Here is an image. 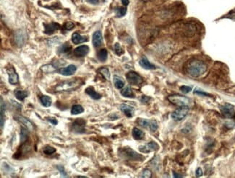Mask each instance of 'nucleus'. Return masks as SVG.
<instances>
[{
  "instance_id": "a211bd4d",
  "label": "nucleus",
  "mask_w": 235,
  "mask_h": 178,
  "mask_svg": "<svg viewBox=\"0 0 235 178\" xmlns=\"http://www.w3.org/2000/svg\"><path fill=\"white\" fill-rule=\"evenodd\" d=\"M121 110L125 113V115L128 118H131L133 116L134 108L133 107L128 105L127 104H122L120 106Z\"/></svg>"
},
{
  "instance_id": "2f4dec72",
  "label": "nucleus",
  "mask_w": 235,
  "mask_h": 178,
  "mask_svg": "<svg viewBox=\"0 0 235 178\" xmlns=\"http://www.w3.org/2000/svg\"><path fill=\"white\" fill-rule=\"evenodd\" d=\"M98 72H99L106 79H109L110 72H109V71L108 69L101 68V69H98Z\"/></svg>"
},
{
  "instance_id": "09e8293b",
  "label": "nucleus",
  "mask_w": 235,
  "mask_h": 178,
  "mask_svg": "<svg viewBox=\"0 0 235 178\" xmlns=\"http://www.w3.org/2000/svg\"><path fill=\"white\" fill-rule=\"evenodd\" d=\"M174 175H175V177H182V175H177V173H176V172L174 173Z\"/></svg>"
},
{
  "instance_id": "cd10ccee",
  "label": "nucleus",
  "mask_w": 235,
  "mask_h": 178,
  "mask_svg": "<svg viewBox=\"0 0 235 178\" xmlns=\"http://www.w3.org/2000/svg\"><path fill=\"white\" fill-rule=\"evenodd\" d=\"M28 93L26 91H23V90H18L15 92V97L18 100H20V101H23L26 98L28 97Z\"/></svg>"
},
{
  "instance_id": "2eb2a0df",
  "label": "nucleus",
  "mask_w": 235,
  "mask_h": 178,
  "mask_svg": "<svg viewBox=\"0 0 235 178\" xmlns=\"http://www.w3.org/2000/svg\"><path fill=\"white\" fill-rule=\"evenodd\" d=\"M77 68L75 65L70 64L68 66L64 68H62L60 70V74H62L64 76H70V75L74 74L75 72H76Z\"/></svg>"
},
{
  "instance_id": "c03bdc74",
  "label": "nucleus",
  "mask_w": 235,
  "mask_h": 178,
  "mask_svg": "<svg viewBox=\"0 0 235 178\" xmlns=\"http://www.w3.org/2000/svg\"><path fill=\"white\" fill-rule=\"evenodd\" d=\"M149 100H150V97H146V96H142L141 97V102H143V103H147Z\"/></svg>"
},
{
  "instance_id": "4c0bfd02",
  "label": "nucleus",
  "mask_w": 235,
  "mask_h": 178,
  "mask_svg": "<svg viewBox=\"0 0 235 178\" xmlns=\"http://www.w3.org/2000/svg\"><path fill=\"white\" fill-rule=\"evenodd\" d=\"M57 169L59 171H60V172L61 173V175H62V177H68V174L66 173V171L65 169H64V167L63 166H61V165H58L57 166Z\"/></svg>"
},
{
  "instance_id": "f704fd0d",
  "label": "nucleus",
  "mask_w": 235,
  "mask_h": 178,
  "mask_svg": "<svg viewBox=\"0 0 235 178\" xmlns=\"http://www.w3.org/2000/svg\"><path fill=\"white\" fill-rule=\"evenodd\" d=\"M114 51H115V53H116L117 55H119V56L122 55V54L124 53L123 49H122L121 45H119V43H117L114 45Z\"/></svg>"
},
{
  "instance_id": "5701e85b",
  "label": "nucleus",
  "mask_w": 235,
  "mask_h": 178,
  "mask_svg": "<svg viewBox=\"0 0 235 178\" xmlns=\"http://www.w3.org/2000/svg\"><path fill=\"white\" fill-rule=\"evenodd\" d=\"M133 136L136 140H141L144 138L145 133L143 131L138 128H134L133 130Z\"/></svg>"
},
{
  "instance_id": "ea45409f",
  "label": "nucleus",
  "mask_w": 235,
  "mask_h": 178,
  "mask_svg": "<svg viewBox=\"0 0 235 178\" xmlns=\"http://www.w3.org/2000/svg\"><path fill=\"white\" fill-rule=\"evenodd\" d=\"M180 90L184 93H188L189 92L192 90V87H188V86H182V87H180Z\"/></svg>"
},
{
  "instance_id": "e433bc0d",
  "label": "nucleus",
  "mask_w": 235,
  "mask_h": 178,
  "mask_svg": "<svg viewBox=\"0 0 235 178\" xmlns=\"http://www.w3.org/2000/svg\"><path fill=\"white\" fill-rule=\"evenodd\" d=\"M141 177H145V178H150L152 177V173L150 170L149 169H145V170L142 172V175H140Z\"/></svg>"
},
{
  "instance_id": "7c9ffc66",
  "label": "nucleus",
  "mask_w": 235,
  "mask_h": 178,
  "mask_svg": "<svg viewBox=\"0 0 235 178\" xmlns=\"http://www.w3.org/2000/svg\"><path fill=\"white\" fill-rule=\"evenodd\" d=\"M28 131H27L26 129L22 127L20 130V142L21 143H24L25 141L27 140V138H28Z\"/></svg>"
},
{
  "instance_id": "72a5a7b5",
  "label": "nucleus",
  "mask_w": 235,
  "mask_h": 178,
  "mask_svg": "<svg viewBox=\"0 0 235 178\" xmlns=\"http://www.w3.org/2000/svg\"><path fill=\"white\" fill-rule=\"evenodd\" d=\"M43 152L47 155H52L56 152V148L50 146H47L43 148Z\"/></svg>"
},
{
  "instance_id": "f8f14e48",
  "label": "nucleus",
  "mask_w": 235,
  "mask_h": 178,
  "mask_svg": "<svg viewBox=\"0 0 235 178\" xmlns=\"http://www.w3.org/2000/svg\"><path fill=\"white\" fill-rule=\"evenodd\" d=\"M7 72L8 76H9V82L11 85H16V84H18L19 81V77L18 74L15 72V70H14V69L12 66H10V68H8L7 69Z\"/></svg>"
},
{
  "instance_id": "6e6552de",
  "label": "nucleus",
  "mask_w": 235,
  "mask_h": 178,
  "mask_svg": "<svg viewBox=\"0 0 235 178\" xmlns=\"http://www.w3.org/2000/svg\"><path fill=\"white\" fill-rule=\"evenodd\" d=\"M126 77H127V81H129L131 85H140L143 82V79H142V77H140L138 73L135 72H128L127 75H126Z\"/></svg>"
},
{
  "instance_id": "4be33fe9",
  "label": "nucleus",
  "mask_w": 235,
  "mask_h": 178,
  "mask_svg": "<svg viewBox=\"0 0 235 178\" xmlns=\"http://www.w3.org/2000/svg\"><path fill=\"white\" fill-rule=\"evenodd\" d=\"M121 95L125 97L133 98L135 97V95H134L133 92L130 86H127V87L124 88L121 91Z\"/></svg>"
},
{
  "instance_id": "f257e3e1",
  "label": "nucleus",
  "mask_w": 235,
  "mask_h": 178,
  "mask_svg": "<svg viewBox=\"0 0 235 178\" xmlns=\"http://www.w3.org/2000/svg\"><path fill=\"white\" fill-rule=\"evenodd\" d=\"M206 65L200 60L191 61L187 66V72L190 76L194 77L201 76L206 72Z\"/></svg>"
},
{
  "instance_id": "ddd939ff",
  "label": "nucleus",
  "mask_w": 235,
  "mask_h": 178,
  "mask_svg": "<svg viewBox=\"0 0 235 178\" xmlns=\"http://www.w3.org/2000/svg\"><path fill=\"white\" fill-rule=\"evenodd\" d=\"M89 47L86 45H80L74 50V55L77 57H83L89 52Z\"/></svg>"
},
{
  "instance_id": "a878e982",
  "label": "nucleus",
  "mask_w": 235,
  "mask_h": 178,
  "mask_svg": "<svg viewBox=\"0 0 235 178\" xmlns=\"http://www.w3.org/2000/svg\"><path fill=\"white\" fill-rule=\"evenodd\" d=\"M98 58L100 61L101 62H104L107 59V56H108V52L106 49H101L98 51V53L97 54Z\"/></svg>"
},
{
  "instance_id": "58836bf2",
  "label": "nucleus",
  "mask_w": 235,
  "mask_h": 178,
  "mask_svg": "<svg viewBox=\"0 0 235 178\" xmlns=\"http://www.w3.org/2000/svg\"><path fill=\"white\" fill-rule=\"evenodd\" d=\"M74 27H75V25L72 22H67L64 25V29H66V30H72Z\"/></svg>"
},
{
  "instance_id": "f03ea898",
  "label": "nucleus",
  "mask_w": 235,
  "mask_h": 178,
  "mask_svg": "<svg viewBox=\"0 0 235 178\" xmlns=\"http://www.w3.org/2000/svg\"><path fill=\"white\" fill-rule=\"evenodd\" d=\"M83 85V81L80 79L75 78L73 79H70V80H67L63 81L58 85L55 88V91L57 93H61V92H70L72 90L77 89V88L80 87L81 85Z\"/></svg>"
},
{
  "instance_id": "473e14b6",
  "label": "nucleus",
  "mask_w": 235,
  "mask_h": 178,
  "mask_svg": "<svg viewBox=\"0 0 235 178\" xmlns=\"http://www.w3.org/2000/svg\"><path fill=\"white\" fill-rule=\"evenodd\" d=\"M126 12H127V8L126 7H119L116 10L117 17H118V18L125 16Z\"/></svg>"
},
{
  "instance_id": "0eeeda50",
  "label": "nucleus",
  "mask_w": 235,
  "mask_h": 178,
  "mask_svg": "<svg viewBox=\"0 0 235 178\" xmlns=\"http://www.w3.org/2000/svg\"><path fill=\"white\" fill-rule=\"evenodd\" d=\"M138 123L140 125L144 128H148L150 131L155 132L158 129V123L154 120H148V119H138Z\"/></svg>"
},
{
  "instance_id": "412c9836",
  "label": "nucleus",
  "mask_w": 235,
  "mask_h": 178,
  "mask_svg": "<svg viewBox=\"0 0 235 178\" xmlns=\"http://www.w3.org/2000/svg\"><path fill=\"white\" fill-rule=\"evenodd\" d=\"M88 38L85 36H82L78 33H74L72 35V41L74 44H80L83 43V42L87 41Z\"/></svg>"
},
{
  "instance_id": "37998d69",
  "label": "nucleus",
  "mask_w": 235,
  "mask_h": 178,
  "mask_svg": "<svg viewBox=\"0 0 235 178\" xmlns=\"http://www.w3.org/2000/svg\"><path fill=\"white\" fill-rule=\"evenodd\" d=\"M196 175L197 177H200V176H202L203 170H202V169L200 168V167H198V168L197 169V170L196 172Z\"/></svg>"
},
{
  "instance_id": "49530a36",
  "label": "nucleus",
  "mask_w": 235,
  "mask_h": 178,
  "mask_svg": "<svg viewBox=\"0 0 235 178\" xmlns=\"http://www.w3.org/2000/svg\"><path fill=\"white\" fill-rule=\"evenodd\" d=\"M195 93H196V94H198V95H206V96H209V95H208V94H206V93H204V92H200V91H198V90H196V92H195Z\"/></svg>"
},
{
  "instance_id": "bb28decb",
  "label": "nucleus",
  "mask_w": 235,
  "mask_h": 178,
  "mask_svg": "<svg viewBox=\"0 0 235 178\" xmlns=\"http://www.w3.org/2000/svg\"><path fill=\"white\" fill-rule=\"evenodd\" d=\"M84 109L80 105H74L71 109V113L72 115H78L83 113Z\"/></svg>"
},
{
  "instance_id": "a19ab883",
  "label": "nucleus",
  "mask_w": 235,
  "mask_h": 178,
  "mask_svg": "<svg viewBox=\"0 0 235 178\" xmlns=\"http://www.w3.org/2000/svg\"><path fill=\"white\" fill-rule=\"evenodd\" d=\"M46 119H47V120L49 121V122L52 123L53 125H57L58 121L56 118H52V117H47V118H46Z\"/></svg>"
},
{
  "instance_id": "aec40b11",
  "label": "nucleus",
  "mask_w": 235,
  "mask_h": 178,
  "mask_svg": "<svg viewBox=\"0 0 235 178\" xmlns=\"http://www.w3.org/2000/svg\"><path fill=\"white\" fill-rule=\"evenodd\" d=\"M14 118L16 119L17 121H18L19 122H20L21 123H23L25 126L27 127V129H28L30 131H32L33 129V125L30 121H28V119L25 118L23 116H18L16 117H14Z\"/></svg>"
},
{
  "instance_id": "dca6fc26",
  "label": "nucleus",
  "mask_w": 235,
  "mask_h": 178,
  "mask_svg": "<svg viewBox=\"0 0 235 178\" xmlns=\"http://www.w3.org/2000/svg\"><path fill=\"white\" fill-rule=\"evenodd\" d=\"M92 42H93V45L95 47H99L101 45L103 42V37L101 31L97 30L93 33V38H92Z\"/></svg>"
},
{
  "instance_id": "a18cd8bd",
  "label": "nucleus",
  "mask_w": 235,
  "mask_h": 178,
  "mask_svg": "<svg viewBox=\"0 0 235 178\" xmlns=\"http://www.w3.org/2000/svg\"><path fill=\"white\" fill-rule=\"evenodd\" d=\"M88 2H89V3L92 4V5H97L99 1H98V0H88Z\"/></svg>"
},
{
  "instance_id": "c9c22d12",
  "label": "nucleus",
  "mask_w": 235,
  "mask_h": 178,
  "mask_svg": "<svg viewBox=\"0 0 235 178\" xmlns=\"http://www.w3.org/2000/svg\"><path fill=\"white\" fill-rule=\"evenodd\" d=\"M41 70L44 72H52L55 70V69L52 65H47V66H44L43 67L41 68Z\"/></svg>"
},
{
  "instance_id": "6ab92c4d",
  "label": "nucleus",
  "mask_w": 235,
  "mask_h": 178,
  "mask_svg": "<svg viewBox=\"0 0 235 178\" xmlns=\"http://www.w3.org/2000/svg\"><path fill=\"white\" fill-rule=\"evenodd\" d=\"M85 93L89 95L92 99L93 100H99L100 98H101V95L99 93H97L93 87H89L85 89Z\"/></svg>"
},
{
  "instance_id": "39448f33",
  "label": "nucleus",
  "mask_w": 235,
  "mask_h": 178,
  "mask_svg": "<svg viewBox=\"0 0 235 178\" xmlns=\"http://www.w3.org/2000/svg\"><path fill=\"white\" fill-rule=\"evenodd\" d=\"M188 111L189 108L188 106L181 107L180 108L174 111L172 114H171V117H172V118L175 121H179L185 118L186 116L188 113Z\"/></svg>"
},
{
  "instance_id": "20e7f679",
  "label": "nucleus",
  "mask_w": 235,
  "mask_h": 178,
  "mask_svg": "<svg viewBox=\"0 0 235 178\" xmlns=\"http://www.w3.org/2000/svg\"><path fill=\"white\" fill-rule=\"evenodd\" d=\"M121 154L122 156H125L126 159H128V160H130L142 161L143 160V157H142L141 155L138 154V153L135 152L133 149L130 148H125L122 150Z\"/></svg>"
},
{
  "instance_id": "393cba45",
  "label": "nucleus",
  "mask_w": 235,
  "mask_h": 178,
  "mask_svg": "<svg viewBox=\"0 0 235 178\" xmlns=\"http://www.w3.org/2000/svg\"><path fill=\"white\" fill-rule=\"evenodd\" d=\"M114 82L115 87H116L117 89H122V88L125 86V81H124L123 79L117 76V75H115L114 77Z\"/></svg>"
},
{
  "instance_id": "4468645a",
  "label": "nucleus",
  "mask_w": 235,
  "mask_h": 178,
  "mask_svg": "<svg viewBox=\"0 0 235 178\" xmlns=\"http://www.w3.org/2000/svg\"><path fill=\"white\" fill-rule=\"evenodd\" d=\"M45 27V30L44 33L47 34L51 35L52 33H54L56 30H57L58 29L61 28V26L56 22H52V23L49 24H44Z\"/></svg>"
},
{
  "instance_id": "c85d7f7f",
  "label": "nucleus",
  "mask_w": 235,
  "mask_h": 178,
  "mask_svg": "<svg viewBox=\"0 0 235 178\" xmlns=\"http://www.w3.org/2000/svg\"><path fill=\"white\" fill-rule=\"evenodd\" d=\"M71 49H72V47H71V45H70V44H69L68 43H65L63 44V45H61L60 48H59L58 51L60 52V53H68V52L70 51Z\"/></svg>"
},
{
  "instance_id": "de8ad7c7",
  "label": "nucleus",
  "mask_w": 235,
  "mask_h": 178,
  "mask_svg": "<svg viewBox=\"0 0 235 178\" xmlns=\"http://www.w3.org/2000/svg\"><path fill=\"white\" fill-rule=\"evenodd\" d=\"M121 1H122V5L124 6H127L130 3L129 0H121Z\"/></svg>"
},
{
  "instance_id": "b1692460",
  "label": "nucleus",
  "mask_w": 235,
  "mask_h": 178,
  "mask_svg": "<svg viewBox=\"0 0 235 178\" xmlns=\"http://www.w3.org/2000/svg\"><path fill=\"white\" fill-rule=\"evenodd\" d=\"M40 101H41L42 105L46 107V108H48V107H50L52 105V98L49 97V96L47 95H43L41 96V98H40Z\"/></svg>"
},
{
  "instance_id": "9d476101",
  "label": "nucleus",
  "mask_w": 235,
  "mask_h": 178,
  "mask_svg": "<svg viewBox=\"0 0 235 178\" xmlns=\"http://www.w3.org/2000/svg\"><path fill=\"white\" fill-rule=\"evenodd\" d=\"M85 121L83 120V119H77L72 123V131L76 133H84L85 131Z\"/></svg>"
},
{
  "instance_id": "f3484780",
  "label": "nucleus",
  "mask_w": 235,
  "mask_h": 178,
  "mask_svg": "<svg viewBox=\"0 0 235 178\" xmlns=\"http://www.w3.org/2000/svg\"><path fill=\"white\" fill-rule=\"evenodd\" d=\"M139 64L142 68H143L146 70H152L156 69V66L149 61L147 59V58L145 57V56L140 60Z\"/></svg>"
},
{
  "instance_id": "423d86ee",
  "label": "nucleus",
  "mask_w": 235,
  "mask_h": 178,
  "mask_svg": "<svg viewBox=\"0 0 235 178\" xmlns=\"http://www.w3.org/2000/svg\"><path fill=\"white\" fill-rule=\"evenodd\" d=\"M27 40V34L23 30H18L14 33V42L19 47L23 46Z\"/></svg>"
},
{
  "instance_id": "9b49d317",
  "label": "nucleus",
  "mask_w": 235,
  "mask_h": 178,
  "mask_svg": "<svg viewBox=\"0 0 235 178\" xmlns=\"http://www.w3.org/2000/svg\"><path fill=\"white\" fill-rule=\"evenodd\" d=\"M159 148V146L157 143L154 141H150L146 144V145L139 146V150L143 153H149L152 151H156Z\"/></svg>"
},
{
  "instance_id": "79ce46f5",
  "label": "nucleus",
  "mask_w": 235,
  "mask_h": 178,
  "mask_svg": "<svg viewBox=\"0 0 235 178\" xmlns=\"http://www.w3.org/2000/svg\"><path fill=\"white\" fill-rule=\"evenodd\" d=\"M225 125L229 129H232V128L235 127V122L234 121H228V122L226 123Z\"/></svg>"
},
{
  "instance_id": "c756f323",
  "label": "nucleus",
  "mask_w": 235,
  "mask_h": 178,
  "mask_svg": "<svg viewBox=\"0 0 235 178\" xmlns=\"http://www.w3.org/2000/svg\"><path fill=\"white\" fill-rule=\"evenodd\" d=\"M5 103H4L2 97H1V121H0V125L1 129H2L4 126V121H5Z\"/></svg>"
},
{
  "instance_id": "7ed1b4c3",
  "label": "nucleus",
  "mask_w": 235,
  "mask_h": 178,
  "mask_svg": "<svg viewBox=\"0 0 235 178\" xmlns=\"http://www.w3.org/2000/svg\"><path fill=\"white\" fill-rule=\"evenodd\" d=\"M168 100H169V102H171V103L179 107H188L191 103V100H190V98L180 95H170L168 97Z\"/></svg>"
},
{
  "instance_id": "1a4fd4ad",
  "label": "nucleus",
  "mask_w": 235,
  "mask_h": 178,
  "mask_svg": "<svg viewBox=\"0 0 235 178\" xmlns=\"http://www.w3.org/2000/svg\"><path fill=\"white\" fill-rule=\"evenodd\" d=\"M220 110H221V114L227 118H233L235 115V110L234 106L230 104H224L220 107Z\"/></svg>"
}]
</instances>
